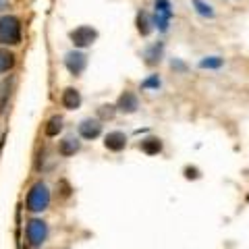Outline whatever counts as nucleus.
I'll list each match as a JSON object with an SVG mask.
<instances>
[{"mask_svg": "<svg viewBox=\"0 0 249 249\" xmlns=\"http://www.w3.org/2000/svg\"><path fill=\"white\" fill-rule=\"evenodd\" d=\"M23 42V23L17 15L2 13L0 15V46L13 48Z\"/></svg>", "mask_w": 249, "mask_h": 249, "instance_id": "f257e3e1", "label": "nucleus"}, {"mask_svg": "<svg viewBox=\"0 0 249 249\" xmlns=\"http://www.w3.org/2000/svg\"><path fill=\"white\" fill-rule=\"evenodd\" d=\"M48 206H50V189L42 181L34 183L27 193V210L34 214H40L44 210H48Z\"/></svg>", "mask_w": 249, "mask_h": 249, "instance_id": "f03ea898", "label": "nucleus"}, {"mask_svg": "<svg viewBox=\"0 0 249 249\" xmlns=\"http://www.w3.org/2000/svg\"><path fill=\"white\" fill-rule=\"evenodd\" d=\"M25 235H27V243L31 247H42L46 241H48V224H46L42 218H31L27 222V229H25Z\"/></svg>", "mask_w": 249, "mask_h": 249, "instance_id": "7ed1b4c3", "label": "nucleus"}, {"mask_svg": "<svg viewBox=\"0 0 249 249\" xmlns=\"http://www.w3.org/2000/svg\"><path fill=\"white\" fill-rule=\"evenodd\" d=\"M69 40L77 50H85L98 40V29L91 25H79L69 31Z\"/></svg>", "mask_w": 249, "mask_h": 249, "instance_id": "20e7f679", "label": "nucleus"}, {"mask_svg": "<svg viewBox=\"0 0 249 249\" xmlns=\"http://www.w3.org/2000/svg\"><path fill=\"white\" fill-rule=\"evenodd\" d=\"M62 62H65V67H67V71L71 73L73 77H81L85 73V69H88V54H85L83 50H69L65 54V58H62Z\"/></svg>", "mask_w": 249, "mask_h": 249, "instance_id": "39448f33", "label": "nucleus"}, {"mask_svg": "<svg viewBox=\"0 0 249 249\" xmlns=\"http://www.w3.org/2000/svg\"><path fill=\"white\" fill-rule=\"evenodd\" d=\"M154 27H158V31L166 34L170 27V19H173V6L168 0H156L154 2Z\"/></svg>", "mask_w": 249, "mask_h": 249, "instance_id": "423d86ee", "label": "nucleus"}, {"mask_svg": "<svg viewBox=\"0 0 249 249\" xmlns=\"http://www.w3.org/2000/svg\"><path fill=\"white\" fill-rule=\"evenodd\" d=\"M116 110L123 112V114H135L139 110V98H137V93L131 91V89H124L121 93L119 102H116Z\"/></svg>", "mask_w": 249, "mask_h": 249, "instance_id": "0eeeda50", "label": "nucleus"}, {"mask_svg": "<svg viewBox=\"0 0 249 249\" xmlns=\"http://www.w3.org/2000/svg\"><path fill=\"white\" fill-rule=\"evenodd\" d=\"M79 135L83 139H88V142L98 139L100 135H102V121L100 119H83L79 123Z\"/></svg>", "mask_w": 249, "mask_h": 249, "instance_id": "6e6552de", "label": "nucleus"}, {"mask_svg": "<svg viewBox=\"0 0 249 249\" xmlns=\"http://www.w3.org/2000/svg\"><path fill=\"white\" fill-rule=\"evenodd\" d=\"M164 58V42H154L143 50V62L147 67H158Z\"/></svg>", "mask_w": 249, "mask_h": 249, "instance_id": "1a4fd4ad", "label": "nucleus"}, {"mask_svg": "<svg viewBox=\"0 0 249 249\" xmlns=\"http://www.w3.org/2000/svg\"><path fill=\"white\" fill-rule=\"evenodd\" d=\"M104 147L110 152H123L127 147V135L123 131H110L106 137H104Z\"/></svg>", "mask_w": 249, "mask_h": 249, "instance_id": "9d476101", "label": "nucleus"}, {"mask_svg": "<svg viewBox=\"0 0 249 249\" xmlns=\"http://www.w3.org/2000/svg\"><path fill=\"white\" fill-rule=\"evenodd\" d=\"M81 102H83V98L77 88H67L60 96V104H62V108H67V110H77V108L81 106Z\"/></svg>", "mask_w": 249, "mask_h": 249, "instance_id": "9b49d317", "label": "nucleus"}, {"mask_svg": "<svg viewBox=\"0 0 249 249\" xmlns=\"http://www.w3.org/2000/svg\"><path fill=\"white\" fill-rule=\"evenodd\" d=\"M15 65H17V56H15V52L11 48H6V46H0V75L13 71Z\"/></svg>", "mask_w": 249, "mask_h": 249, "instance_id": "f8f14e48", "label": "nucleus"}, {"mask_svg": "<svg viewBox=\"0 0 249 249\" xmlns=\"http://www.w3.org/2000/svg\"><path fill=\"white\" fill-rule=\"evenodd\" d=\"M79 150H81V142H79L77 137H73V135L65 137V139H62V142L58 143V154L65 156V158H69V156H75Z\"/></svg>", "mask_w": 249, "mask_h": 249, "instance_id": "ddd939ff", "label": "nucleus"}, {"mask_svg": "<svg viewBox=\"0 0 249 249\" xmlns=\"http://www.w3.org/2000/svg\"><path fill=\"white\" fill-rule=\"evenodd\" d=\"M162 147H164L162 139L160 137H154V135L142 139V143H139V150H142L143 154H147V156H158L162 152Z\"/></svg>", "mask_w": 249, "mask_h": 249, "instance_id": "4468645a", "label": "nucleus"}, {"mask_svg": "<svg viewBox=\"0 0 249 249\" xmlns=\"http://www.w3.org/2000/svg\"><path fill=\"white\" fill-rule=\"evenodd\" d=\"M137 31L142 34L143 37H147L154 31V21H152V17L147 15L145 11H142V13H137Z\"/></svg>", "mask_w": 249, "mask_h": 249, "instance_id": "2eb2a0df", "label": "nucleus"}, {"mask_svg": "<svg viewBox=\"0 0 249 249\" xmlns=\"http://www.w3.org/2000/svg\"><path fill=\"white\" fill-rule=\"evenodd\" d=\"M191 4L196 6V13L199 15V17H204V19H214L216 17L212 4L206 2V0H191Z\"/></svg>", "mask_w": 249, "mask_h": 249, "instance_id": "dca6fc26", "label": "nucleus"}, {"mask_svg": "<svg viewBox=\"0 0 249 249\" xmlns=\"http://www.w3.org/2000/svg\"><path fill=\"white\" fill-rule=\"evenodd\" d=\"M224 67V58L222 56H206L199 60V69H208V71H218V69Z\"/></svg>", "mask_w": 249, "mask_h": 249, "instance_id": "f3484780", "label": "nucleus"}, {"mask_svg": "<svg viewBox=\"0 0 249 249\" xmlns=\"http://www.w3.org/2000/svg\"><path fill=\"white\" fill-rule=\"evenodd\" d=\"M62 123H65V121H62V116H52V119L48 121V123H46V135H48V137H56L58 133H60V131H62V127H65V124H62Z\"/></svg>", "mask_w": 249, "mask_h": 249, "instance_id": "a211bd4d", "label": "nucleus"}, {"mask_svg": "<svg viewBox=\"0 0 249 249\" xmlns=\"http://www.w3.org/2000/svg\"><path fill=\"white\" fill-rule=\"evenodd\" d=\"M116 112H119V110H116L114 104H102L98 108V119L100 121H112Z\"/></svg>", "mask_w": 249, "mask_h": 249, "instance_id": "6ab92c4d", "label": "nucleus"}, {"mask_svg": "<svg viewBox=\"0 0 249 249\" xmlns=\"http://www.w3.org/2000/svg\"><path fill=\"white\" fill-rule=\"evenodd\" d=\"M11 96V85H9V79H4L0 83V112L6 108V100Z\"/></svg>", "mask_w": 249, "mask_h": 249, "instance_id": "aec40b11", "label": "nucleus"}, {"mask_svg": "<svg viewBox=\"0 0 249 249\" xmlns=\"http://www.w3.org/2000/svg\"><path fill=\"white\" fill-rule=\"evenodd\" d=\"M160 85H162L160 77L158 75H150L145 81H142V89H158Z\"/></svg>", "mask_w": 249, "mask_h": 249, "instance_id": "412c9836", "label": "nucleus"}, {"mask_svg": "<svg viewBox=\"0 0 249 249\" xmlns=\"http://www.w3.org/2000/svg\"><path fill=\"white\" fill-rule=\"evenodd\" d=\"M170 69L177 71V73H187V65H185L183 60H178V58H175L173 62H170Z\"/></svg>", "mask_w": 249, "mask_h": 249, "instance_id": "4be33fe9", "label": "nucleus"}, {"mask_svg": "<svg viewBox=\"0 0 249 249\" xmlns=\"http://www.w3.org/2000/svg\"><path fill=\"white\" fill-rule=\"evenodd\" d=\"M185 177L187 178H199V170L197 168H185Z\"/></svg>", "mask_w": 249, "mask_h": 249, "instance_id": "5701e85b", "label": "nucleus"}, {"mask_svg": "<svg viewBox=\"0 0 249 249\" xmlns=\"http://www.w3.org/2000/svg\"><path fill=\"white\" fill-rule=\"evenodd\" d=\"M11 9V0H0V13L9 11Z\"/></svg>", "mask_w": 249, "mask_h": 249, "instance_id": "b1692460", "label": "nucleus"}]
</instances>
